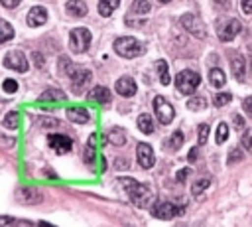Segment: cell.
I'll return each mask as SVG.
<instances>
[{"instance_id": "1", "label": "cell", "mask_w": 252, "mask_h": 227, "mask_svg": "<svg viewBox=\"0 0 252 227\" xmlns=\"http://www.w3.org/2000/svg\"><path fill=\"white\" fill-rule=\"evenodd\" d=\"M59 71L61 73H65L69 79H71V87H73V93H77V95H81L85 89H87V85L91 83V71L89 69H85V67H77V65H73L71 63V59L69 57H59Z\"/></svg>"}, {"instance_id": "2", "label": "cell", "mask_w": 252, "mask_h": 227, "mask_svg": "<svg viewBox=\"0 0 252 227\" xmlns=\"http://www.w3.org/2000/svg\"><path fill=\"white\" fill-rule=\"evenodd\" d=\"M118 184H122V188L126 189L130 201L136 207H150V203L154 201V191L146 184H140V182H136L132 178H118Z\"/></svg>"}, {"instance_id": "3", "label": "cell", "mask_w": 252, "mask_h": 227, "mask_svg": "<svg viewBox=\"0 0 252 227\" xmlns=\"http://www.w3.org/2000/svg\"><path fill=\"white\" fill-rule=\"evenodd\" d=\"M114 51H116L118 55H122V57L132 59V57H138V55L144 51V45H142L136 38L124 36V38H118V39L114 41Z\"/></svg>"}, {"instance_id": "4", "label": "cell", "mask_w": 252, "mask_h": 227, "mask_svg": "<svg viewBox=\"0 0 252 227\" xmlns=\"http://www.w3.org/2000/svg\"><path fill=\"white\" fill-rule=\"evenodd\" d=\"M199 83H201V75L191 69H185V71L177 73V77H175V87L181 95H193L195 89L199 87Z\"/></svg>"}, {"instance_id": "5", "label": "cell", "mask_w": 252, "mask_h": 227, "mask_svg": "<svg viewBox=\"0 0 252 227\" xmlns=\"http://www.w3.org/2000/svg\"><path fill=\"white\" fill-rule=\"evenodd\" d=\"M179 24H181V28L185 32H189L197 39H205L207 38V28H205V24H203V20L199 16H195V14H183L179 18Z\"/></svg>"}, {"instance_id": "6", "label": "cell", "mask_w": 252, "mask_h": 227, "mask_svg": "<svg viewBox=\"0 0 252 227\" xmlns=\"http://www.w3.org/2000/svg\"><path fill=\"white\" fill-rule=\"evenodd\" d=\"M89 45H91V32L87 28L71 30V34H69V47H71V51L83 53V51L89 49Z\"/></svg>"}, {"instance_id": "7", "label": "cell", "mask_w": 252, "mask_h": 227, "mask_svg": "<svg viewBox=\"0 0 252 227\" xmlns=\"http://www.w3.org/2000/svg\"><path fill=\"white\" fill-rule=\"evenodd\" d=\"M240 30H242V26L236 18H224V20H219L217 36L220 41H230L240 34Z\"/></svg>"}, {"instance_id": "8", "label": "cell", "mask_w": 252, "mask_h": 227, "mask_svg": "<svg viewBox=\"0 0 252 227\" xmlns=\"http://www.w3.org/2000/svg\"><path fill=\"white\" fill-rule=\"evenodd\" d=\"M181 213H183V207H179V205H175L171 201H158L152 207V215L158 217V219H163V221L173 219V217H177Z\"/></svg>"}, {"instance_id": "9", "label": "cell", "mask_w": 252, "mask_h": 227, "mask_svg": "<svg viewBox=\"0 0 252 227\" xmlns=\"http://www.w3.org/2000/svg\"><path fill=\"white\" fill-rule=\"evenodd\" d=\"M154 111H156V116H158V120H159L161 124H169V122L173 120V116H175L173 107H171L169 101H167L165 97H161V95H158V97L154 99Z\"/></svg>"}, {"instance_id": "10", "label": "cell", "mask_w": 252, "mask_h": 227, "mask_svg": "<svg viewBox=\"0 0 252 227\" xmlns=\"http://www.w3.org/2000/svg\"><path fill=\"white\" fill-rule=\"evenodd\" d=\"M4 65L10 67V69H14V71H18V73H26L28 67H30L28 57H26L20 49H12V51H8L6 57H4Z\"/></svg>"}, {"instance_id": "11", "label": "cell", "mask_w": 252, "mask_h": 227, "mask_svg": "<svg viewBox=\"0 0 252 227\" xmlns=\"http://www.w3.org/2000/svg\"><path fill=\"white\" fill-rule=\"evenodd\" d=\"M47 144L57 154H67L73 148V140L69 136H65V134H49L47 136Z\"/></svg>"}, {"instance_id": "12", "label": "cell", "mask_w": 252, "mask_h": 227, "mask_svg": "<svg viewBox=\"0 0 252 227\" xmlns=\"http://www.w3.org/2000/svg\"><path fill=\"white\" fill-rule=\"evenodd\" d=\"M136 160H138L140 168H144V170L152 168V166H154V162H156V156H154L152 146H150V144H146V142H140V144L136 146Z\"/></svg>"}, {"instance_id": "13", "label": "cell", "mask_w": 252, "mask_h": 227, "mask_svg": "<svg viewBox=\"0 0 252 227\" xmlns=\"http://www.w3.org/2000/svg\"><path fill=\"white\" fill-rule=\"evenodd\" d=\"M114 89H116V93H118L120 97H134L136 91H138V85H136V81H134L132 77L124 75V77H120V79L116 81Z\"/></svg>"}, {"instance_id": "14", "label": "cell", "mask_w": 252, "mask_h": 227, "mask_svg": "<svg viewBox=\"0 0 252 227\" xmlns=\"http://www.w3.org/2000/svg\"><path fill=\"white\" fill-rule=\"evenodd\" d=\"M16 193H18V199L22 203H39L43 199V193L37 188H32V186H24Z\"/></svg>"}, {"instance_id": "15", "label": "cell", "mask_w": 252, "mask_h": 227, "mask_svg": "<svg viewBox=\"0 0 252 227\" xmlns=\"http://www.w3.org/2000/svg\"><path fill=\"white\" fill-rule=\"evenodd\" d=\"M89 103H98V105H110V91L102 85L93 87V91L89 93Z\"/></svg>"}, {"instance_id": "16", "label": "cell", "mask_w": 252, "mask_h": 227, "mask_svg": "<svg viewBox=\"0 0 252 227\" xmlns=\"http://www.w3.org/2000/svg\"><path fill=\"white\" fill-rule=\"evenodd\" d=\"M47 22V10L43 6H33L30 12H28V24L37 28V26H43Z\"/></svg>"}, {"instance_id": "17", "label": "cell", "mask_w": 252, "mask_h": 227, "mask_svg": "<svg viewBox=\"0 0 252 227\" xmlns=\"http://www.w3.org/2000/svg\"><path fill=\"white\" fill-rule=\"evenodd\" d=\"M67 118L71 122L85 124V122H89V111L85 107H69L67 109Z\"/></svg>"}, {"instance_id": "18", "label": "cell", "mask_w": 252, "mask_h": 227, "mask_svg": "<svg viewBox=\"0 0 252 227\" xmlns=\"http://www.w3.org/2000/svg\"><path fill=\"white\" fill-rule=\"evenodd\" d=\"M65 10H67V14L69 16H73V18H83V16H87V4L83 2V0H69L67 4H65Z\"/></svg>"}, {"instance_id": "19", "label": "cell", "mask_w": 252, "mask_h": 227, "mask_svg": "<svg viewBox=\"0 0 252 227\" xmlns=\"http://www.w3.org/2000/svg\"><path fill=\"white\" fill-rule=\"evenodd\" d=\"M126 138H128V134H126V130L122 126H112L108 130V138L106 140L110 144H114V146H124L126 144Z\"/></svg>"}, {"instance_id": "20", "label": "cell", "mask_w": 252, "mask_h": 227, "mask_svg": "<svg viewBox=\"0 0 252 227\" xmlns=\"http://www.w3.org/2000/svg\"><path fill=\"white\" fill-rule=\"evenodd\" d=\"M230 67H232V73L236 77V81H244V71H246V63H244V57L234 53L232 59H230Z\"/></svg>"}, {"instance_id": "21", "label": "cell", "mask_w": 252, "mask_h": 227, "mask_svg": "<svg viewBox=\"0 0 252 227\" xmlns=\"http://www.w3.org/2000/svg\"><path fill=\"white\" fill-rule=\"evenodd\" d=\"M67 99V95L61 91V89H47L39 95V103H63Z\"/></svg>"}, {"instance_id": "22", "label": "cell", "mask_w": 252, "mask_h": 227, "mask_svg": "<svg viewBox=\"0 0 252 227\" xmlns=\"http://www.w3.org/2000/svg\"><path fill=\"white\" fill-rule=\"evenodd\" d=\"M209 83H211L215 89H220V87L226 83V75H224V71H222L220 67H213V69L209 71Z\"/></svg>"}, {"instance_id": "23", "label": "cell", "mask_w": 252, "mask_h": 227, "mask_svg": "<svg viewBox=\"0 0 252 227\" xmlns=\"http://www.w3.org/2000/svg\"><path fill=\"white\" fill-rule=\"evenodd\" d=\"M118 4H120V0H100L98 2V14L102 18H108L118 8Z\"/></svg>"}, {"instance_id": "24", "label": "cell", "mask_w": 252, "mask_h": 227, "mask_svg": "<svg viewBox=\"0 0 252 227\" xmlns=\"http://www.w3.org/2000/svg\"><path fill=\"white\" fill-rule=\"evenodd\" d=\"M183 142H185V136H183V132H181V130H175L173 134H169V138H167L165 146H167L169 150H179V148L183 146Z\"/></svg>"}, {"instance_id": "25", "label": "cell", "mask_w": 252, "mask_h": 227, "mask_svg": "<svg viewBox=\"0 0 252 227\" xmlns=\"http://www.w3.org/2000/svg\"><path fill=\"white\" fill-rule=\"evenodd\" d=\"M138 128H140L144 134H152V132H154V120H152V116L146 114V113H142V114L138 116Z\"/></svg>"}, {"instance_id": "26", "label": "cell", "mask_w": 252, "mask_h": 227, "mask_svg": "<svg viewBox=\"0 0 252 227\" xmlns=\"http://www.w3.org/2000/svg\"><path fill=\"white\" fill-rule=\"evenodd\" d=\"M2 124H4V128H10V130L18 128V124H20V113H18V111H10V113L4 116Z\"/></svg>"}, {"instance_id": "27", "label": "cell", "mask_w": 252, "mask_h": 227, "mask_svg": "<svg viewBox=\"0 0 252 227\" xmlns=\"http://www.w3.org/2000/svg\"><path fill=\"white\" fill-rule=\"evenodd\" d=\"M150 10H152V6H150V2H148V0H134V2H132V8H130V12H132V14H136V16L148 14Z\"/></svg>"}, {"instance_id": "28", "label": "cell", "mask_w": 252, "mask_h": 227, "mask_svg": "<svg viewBox=\"0 0 252 227\" xmlns=\"http://www.w3.org/2000/svg\"><path fill=\"white\" fill-rule=\"evenodd\" d=\"M12 38H14V28H12L6 20H0V43L8 41V39H12Z\"/></svg>"}, {"instance_id": "29", "label": "cell", "mask_w": 252, "mask_h": 227, "mask_svg": "<svg viewBox=\"0 0 252 227\" xmlns=\"http://www.w3.org/2000/svg\"><path fill=\"white\" fill-rule=\"evenodd\" d=\"M156 67H158V71H159V81H161V85H169L171 77H169V71H167V63H165L163 59H159V61H156Z\"/></svg>"}, {"instance_id": "30", "label": "cell", "mask_w": 252, "mask_h": 227, "mask_svg": "<svg viewBox=\"0 0 252 227\" xmlns=\"http://www.w3.org/2000/svg\"><path fill=\"white\" fill-rule=\"evenodd\" d=\"M209 186H211V180H209V178H201V180H197V182L191 186V193H193V195H201Z\"/></svg>"}, {"instance_id": "31", "label": "cell", "mask_w": 252, "mask_h": 227, "mask_svg": "<svg viewBox=\"0 0 252 227\" xmlns=\"http://www.w3.org/2000/svg\"><path fill=\"white\" fill-rule=\"evenodd\" d=\"M205 107H207L205 97H191V99L187 101V109H189V111H203Z\"/></svg>"}, {"instance_id": "32", "label": "cell", "mask_w": 252, "mask_h": 227, "mask_svg": "<svg viewBox=\"0 0 252 227\" xmlns=\"http://www.w3.org/2000/svg\"><path fill=\"white\" fill-rule=\"evenodd\" d=\"M217 138V144H222L226 138H228V124H224V122H220L219 126H217V134H215Z\"/></svg>"}, {"instance_id": "33", "label": "cell", "mask_w": 252, "mask_h": 227, "mask_svg": "<svg viewBox=\"0 0 252 227\" xmlns=\"http://www.w3.org/2000/svg\"><path fill=\"white\" fill-rule=\"evenodd\" d=\"M230 101H232V95H230V93H217L215 99H213L215 107H224V105H228Z\"/></svg>"}, {"instance_id": "34", "label": "cell", "mask_w": 252, "mask_h": 227, "mask_svg": "<svg viewBox=\"0 0 252 227\" xmlns=\"http://www.w3.org/2000/svg\"><path fill=\"white\" fill-rule=\"evenodd\" d=\"M197 140H199V144H207V138H209V124H199V128H197Z\"/></svg>"}, {"instance_id": "35", "label": "cell", "mask_w": 252, "mask_h": 227, "mask_svg": "<svg viewBox=\"0 0 252 227\" xmlns=\"http://www.w3.org/2000/svg\"><path fill=\"white\" fill-rule=\"evenodd\" d=\"M242 158H244V152H242L240 148H232V150H230V154H228V164L232 166V164L240 162Z\"/></svg>"}, {"instance_id": "36", "label": "cell", "mask_w": 252, "mask_h": 227, "mask_svg": "<svg viewBox=\"0 0 252 227\" xmlns=\"http://www.w3.org/2000/svg\"><path fill=\"white\" fill-rule=\"evenodd\" d=\"M242 146H244V150L252 152V128L244 130V134H242Z\"/></svg>"}, {"instance_id": "37", "label": "cell", "mask_w": 252, "mask_h": 227, "mask_svg": "<svg viewBox=\"0 0 252 227\" xmlns=\"http://www.w3.org/2000/svg\"><path fill=\"white\" fill-rule=\"evenodd\" d=\"M2 89H4L6 93H16V91H18V83H16L14 79H4Z\"/></svg>"}, {"instance_id": "38", "label": "cell", "mask_w": 252, "mask_h": 227, "mask_svg": "<svg viewBox=\"0 0 252 227\" xmlns=\"http://www.w3.org/2000/svg\"><path fill=\"white\" fill-rule=\"evenodd\" d=\"M83 158H85V162H87V164H93V162H94V148H93V146H87V148H85V156H83Z\"/></svg>"}, {"instance_id": "39", "label": "cell", "mask_w": 252, "mask_h": 227, "mask_svg": "<svg viewBox=\"0 0 252 227\" xmlns=\"http://www.w3.org/2000/svg\"><path fill=\"white\" fill-rule=\"evenodd\" d=\"M242 107H244V113L252 118V95H250V97H246V99L242 101Z\"/></svg>"}, {"instance_id": "40", "label": "cell", "mask_w": 252, "mask_h": 227, "mask_svg": "<svg viewBox=\"0 0 252 227\" xmlns=\"http://www.w3.org/2000/svg\"><path fill=\"white\" fill-rule=\"evenodd\" d=\"M189 176V168H183V170H179L177 174H175V180L179 182V184H183L185 182V178Z\"/></svg>"}, {"instance_id": "41", "label": "cell", "mask_w": 252, "mask_h": 227, "mask_svg": "<svg viewBox=\"0 0 252 227\" xmlns=\"http://www.w3.org/2000/svg\"><path fill=\"white\" fill-rule=\"evenodd\" d=\"M232 120H234L232 124H234V128H236V130H242V128H244V120H242V116H240V114H234V116H232Z\"/></svg>"}, {"instance_id": "42", "label": "cell", "mask_w": 252, "mask_h": 227, "mask_svg": "<svg viewBox=\"0 0 252 227\" xmlns=\"http://www.w3.org/2000/svg\"><path fill=\"white\" fill-rule=\"evenodd\" d=\"M240 6L244 14H252V0H240Z\"/></svg>"}, {"instance_id": "43", "label": "cell", "mask_w": 252, "mask_h": 227, "mask_svg": "<svg viewBox=\"0 0 252 227\" xmlns=\"http://www.w3.org/2000/svg\"><path fill=\"white\" fill-rule=\"evenodd\" d=\"M10 227H32V223L30 221H24V219H16V221L10 223Z\"/></svg>"}, {"instance_id": "44", "label": "cell", "mask_w": 252, "mask_h": 227, "mask_svg": "<svg viewBox=\"0 0 252 227\" xmlns=\"http://www.w3.org/2000/svg\"><path fill=\"white\" fill-rule=\"evenodd\" d=\"M0 2H2V6H4V8H16L22 0H0Z\"/></svg>"}, {"instance_id": "45", "label": "cell", "mask_w": 252, "mask_h": 227, "mask_svg": "<svg viewBox=\"0 0 252 227\" xmlns=\"http://www.w3.org/2000/svg\"><path fill=\"white\" fill-rule=\"evenodd\" d=\"M33 61H35L37 67H43V55L39 51H33Z\"/></svg>"}, {"instance_id": "46", "label": "cell", "mask_w": 252, "mask_h": 227, "mask_svg": "<svg viewBox=\"0 0 252 227\" xmlns=\"http://www.w3.org/2000/svg\"><path fill=\"white\" fill-rule=\"evenodd\" d=\"M197 156H199V150H197V148H191V150H189L187 160H189V162H195V160H197Z\"/></svg>"}, {"instance_id": "47", "label": "cell", "mask_w": 252, "mask_h": 227, "mask_svg": "<svg viewBox=\"0 0 252 227\" xmlns=\"http://www.w3.org/2000/svg\"><path fill=\"white\" fill-rule=\"evenodd\" d=\"M114 166H116V168H120V170H122V168H128V160H122V158H118V160L114 162Z\"/></svg>"}, {"instance_id": "48", "label": "cell", "mask_w": 252, "mask_h": 227, "mask_svg": "<svg viewBox=\"0 0 252 227\" xmlns=\"http://www.w3.org/2000/svg\"><path fill=\"white\" fill-rule=\"evenodd\" d=\"M12 223V219L8 217V215H0V227H4V225H10Z\"/></svg>"}, {"instance_id": "49", "label": "cell", "mask_w": 252, "mask_h": 227, "mask_svg": "<svg viewBox=\"0 0 252 227\" xmlns=\"http://www.w3.org/2000/svg\"><path fill=\"white\" fill-rule=\"evenodd\" d=\"M57 124H59V122H57L55 118H47V120L43 122V126H57Z\"/></svg>"}, {"instance_id": "50", "label": "cell", "mask_w": 252, "mask_h": 227, "mask_svg": "<svg viewBox=\"0 0 252 227\" xmlns=\"http://www.w3.org/2000/svg\"><path fill=\"white\" fill-rule=\"evenodd\" d=\"M89 146H93V148L96 146V134H94V132H93V134H91V138H89Z\"/></svg>"}, {"instance_id": "51", "label": "cell", "mask_w": 252, "mask_h": 227, "mask_svg": "<svg viewBox=\"0 0 252 227\" xmlns=\"http://www.w3.org/2000/svg\"><path fill=\"white\" fill-rule=\"evenodd\" d=\"M37 227H53V225H49V223H45V221H41Z\"/></svg>"}, {"instance_id": "52", "label": "cell", "mask_w": 252, "mask_h": 227, "mask_svg": "<svg viewBox=\"0 0 252 227\" xmlns=\"http://www.w3.org/2000/svg\"><path fill=\"white\" fill-rule=\"evenodd\" d=\"M158 2H161V4H167V2H171V0H158Z\"/></svg>"}]
</instances>
